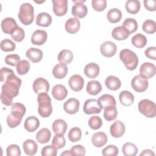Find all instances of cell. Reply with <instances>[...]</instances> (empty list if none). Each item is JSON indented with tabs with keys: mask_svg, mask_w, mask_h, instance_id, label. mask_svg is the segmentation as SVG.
I'll list each match as a JSON object with an SVG mask.
<instances>
[{
	"mask_svg": "<svg viewBox=\"0 0 156 156\" xmlns=\"http://www.w3.org/2000/svg\"><path fill=\"white\" fill-rule=\"evenodd\" d=\"M3 82L4 83L1 88V100L4 105L10 106L12 104L13 98L19 93L21 80L13 71L5 77Z\"/></svg>",
	"mask_w": 156,
	"mask_h": 156,
	"instance_id": "obj_1",
	"label": "cell"
},
{
	"mask_svg": "<svg viewBox=\"0 0 156 156\" xmlns=\"http://www.w3.org/2000/svg\"><path fill=\"white\" fill-rule=\"evenodd\" d=\"M24 105L20 102H15L12 104L11 112L7 117V125L10 128H15L19 126L22 121L23 116L26 113Z\"/></svg>",
	"mask_w": 156,
	"mask_h": 156,
	"instance_id": "obj_2",
	"label": "cell"
},
{
	"mask_svg": "<svg viewBox=\"0 0 156 156\" xmlns=\"http://www.w3.org/2000/svg\"><path fill=\"white\" fill-rule=\"evenodd\" d=\"M38 113L43 118L49 117L52 112L51 99L47 93L38 94Z\"/></svg>",
	"mask_w": 156,
	"mask_h": 156,
	"instance_id": "obj_3",
	"label": "cell"
},
{
	"mask_svg": "<svg viewBox=\"0 0 156 156\" xmlns=\"http://www.w3.org/2000/svg\"><path fill=\"white\" fill-rule=\"evenodd\" d=\"M119 58L123 62L125 67L132 71L136 69L138 64V58L136 54L128 49H124L119 53Z\"/></svg>",
	"mask_w": 156,
	"mask_h": 156,
	"instance_id": "obj_4",
	"label": "cell"
},
{
	"mask_svg": "<svg viewBox=\"0 0 156 156\" xmlns=\"http://www.w3.org/2000/svg\"><path fill=\"white\" fill-rule=\"evenodd\" d=\"M18 16L22 24L24 25L30 24L34 20V7L28 2L22 4L20 6Z\"/></svg>",
	"mask_w": 156,
	"mask_h": 156,
	"instance_id": "obj_5",
	"label": "cell"
},
{
	"mask_svg": "<svg viewBox=\"0 0 156 156\" xmlns=\"http://www.w3.org/2000/svg\"><path fill=\"white\" fill-rule=\"evenodd\" d=\"M139 112L147 118H154L156 115L155 104L149 99H143L138 105Z\"/></svg>",
	"mask_w": 156,
	"mask_h": 156,
	"instance_id": "obj_6",
	"label": "cell"
},
{
	"mask_svg": "<svg viewBox=\"0 0 156 156\" xmlns=\"http://www.w3.org/2000/svg\"><path fill=\"white\" fill-rule=\"evenodd\" d=\"M73 2H74V4L72 7V15L79 18H84L88 13V9L87 6L83 4L85 1L73 0Z\"/></svg>",
	"mask_w": 156,
	"mask_h": 156,
	"instance_id": "obj_7",
	"label": "cell"
},
{
	"mask_svg": "<svg viewBox=\"0 0 156 156\" xmlns=\"http://www.w3.org/2000/svg\"><path fill=\"white\" fill-rule=\"evenodd\" d=\"M148 80L141 76L136 75L132 80L131 85L132 88L136 92H143L148 87Z\"/></svg>",
	"mask_w": 156,
	"mask_h": 156,
	"instance_id": "obj_8",
	"label": "cell"
},
{
	"mask_svg": "<svg viewBox=\"0 0 156 156\" xmlns=\"http://www.w3.org/2000/svg\"><path fill=\"white\" fill-rule=\"evenodd\" d=\"M83 112L87 115L99 113L102 108L99 106L98 100L95 99H87L83 105Z\"/></svg>",
	"mask_w": 156,
	"mask_h": 156,
	"instance_id": "obj_9",
	"label": "cell"
},
{
	"mask_svg": "<svg viewBox=\"0 0 156 156\" xmlns=\"http://www.w3.org/2000/svg\"><path fill=\"white\" fill-rule=\"evenodd\" d=\"M52 10L56 16H62L65 15L68 10L67 0H52Z\"/></svg>",
	"mask_w": 156,
	"mask_h": 156,
	"instance_id": "obj_10",
	"label": "cell"
},
{
	"mask_svg": "<svg viewBox=\"0 0 156 156\" xmlns=\"http://www.w3.org/2000/svg\"><path fill=\"white\" fill-rule=\"evenodd\" d=\"M32 88L36 94L48 93L49 90V83L46 79L43 77H38L34 80Z\"/></svg>",
	"mask_w": 156,
	"mask_h": 156,
	"instance_id": "obj_11",
	"label": "cell"
},
{
	"mask_svg": "<svg viewBox=\"0 0 156 156\" xmlns=\"http://www.w3.org/2000/svg\"><path fill=\"white\" fill-rule=\"evenodd\" d=\"M140 76L147 79L152 78L155 74V66L150 62H144L140 68Z\"/></svg>",
	"mask_w": 156,
	"mask_h": 156,
	"instance_id": "obj_12",
	"label": "cell"
},
{
	"mask_svg": "<svg viewBox=\"0 0 156 156\" xmlns=\"http://www.w3.org/2000/svg\"><path fill=\"white\" fill-rule=\"evenodd\" d=\"M100 51L104 56L111 57L113 56L116 52V46L112 41H106L101 45Z\"/></svg>",
	"mask_w": 156,
	"mask_h": 156,
	"instance_id": "obj_13",
	"label": "cell"
},
{
	"mask_svg": "<svg viewBox=\"0 0 156 156\" xmlns=\"http://www.w3.org/2000/svg\"><path fill=\"white\" fill-rule=\"evenodd\" d=\"M16 21L10 17L4 18L1 22V29L3 32L7 34H12V32L18 27Z\"/></svg>",
	"mask_w": 156,
	"mask_h": 156,
	"instance_id": "obj_14",
	"label": "cell"
},
{
	"mask_svg": "<svg viewBox=\"0 0 156 156\" xmlns=\"http://www.w3.org/2000/svg\"><path fill=\"white\" fill-rule=\"evenodd\" d=\"M68 83L71 90L76 92L79 91L83 87L84 79L79 74H74L69 78Z\"/></svg>",
	"mask_w": 156,
	"mask_h": 156,
	"instance_id": "obj_15",
	"label": "cell"
},
{
	"mask_svg": "<svg viewBox=\"0 0 156 156\" xmlns=\"http://www.w3.org/2000/svg\"><path fill=\"white\" fill-rule=\"evenodd\" d=\"M79 106L80 102L78 99L76 98H70L64 103L63 109L66 113L73 115L78 112Z\"/></svg>",
	"mask_w": 156,
	"mask_h": 156,
	"instance_id": "obj_16",
	"label": "cell"
},
{
	"mask_svg": "<svg viewBox=\"0 0 156 156\" xmlns=\"http://www.w3.org/2000/svg\"><path fill=\"white\" fill-rule=\"evenodd\" d=\"M126 130V127L123 122L120 121H115L110 127V134L115 138H119L122 136Z\"/></svg>",
	"mask_w": 156,
	"mask_h": 156,
	"instance_id": "obj_17",
	"label": "cell"
},
{
	"mask_svg": "<svg viewBox=\"0 0 156 156\" xmlns=\"http://www.w3.org/2000/svg\"><path fill=\"white\" fill-rule=\"evenodd\" d=\"M48 38V35L46 31L43 30H36L32 35L31 42L35 45L43 44Z\"/></svg>",
	"mask_w": 156,
	"mask_h": 156,
	"instance_id": "obj_18",
	"label": "cell"
},
{
	"mask_svg": "<svg viewBox=\"0 0 156 156\" xmlns=\"http://www.w3.org/2000/svg\"><path fill=\"white\" fill-rule=\"evenodd\" d=\"M80 27V23L77 18H71L66 20L65 28L67 32L69 34H75L77 32Z\"/></svg>",
	"mask_w": 156,
	"mask_h": 156,
	"instance_id": "obj_19",
	"label": "cell"
},
{
	"mask_svg": "<svg viewBox=\"0 0 156 156\" xmlns=\"http://www.w3.org/2000/svg\"><path fill=\"white\" fill-rule=\"evenodd\" d=\"M26 57L33 63H37L41 60L43 58V52L41 49L35 48L28 49L26 53Z\"/></svg>",
	"mask_w": 156,
	"mask_h": 156,
	"instance_id": "obj_20",
	"label": "cell"
},
{
	"mask_svg": "<svg viewBox=\"0 0 156 156\" xmlns=\"http://www.w3.org/2000/svg\"><path fill=\"white\" fill-rule=\"evenodd\" d=\"M107 135L102 132H96L91 137V142L93 144L97 147H101L104 146L107 143Z\"/></svg>",
	"mask_w": 156,
	"mask_h": 156,
	"instance_id": "obj_21",
	"label": "cell"
},
{
	"mask_svg": "<svg viewBox=\"0 0 156 156\" xmlns=\"http://www.w3.org/2000/svg\"><path fill=\"white\" fill-rule=\"evenodd\" d=\"M100 71L99 66L95 63H88L84 68V74L87 77L90 79H94L96 77Z\"/></svg>",
	"mask_w": 156,
	"mask_h": 156,
	"instance_id": "obj_22",
	"label": "cell"
},
{
	"mask_svg": "<svg viewBox=\"0 0 156 156\" xmlns=\"http://www.w3.org/2000/svg\"><path fill=\"white\" fill-rule=\"evenodd\" d=\"M52 94L54 99L58 101H62L66 97L68 91L64 85L57 84L53 87L52 90Z\"/></svg>",
	"mask_w": 156,
	"mask_h": 156,
	"instance_id": "obj_23",
	"label": "cell"
},
{
	"mask_svg": "<svg viewBox=\"0 0 156 156\" xmlns=\"http://www.w3.org/2000/svg\"><path fill=\"white\" fill-rule=\"evenodd\" d=\"M112 35L116 40H124L129 37L130 33L124 27L118 26L113 29Z\"/></svg>",
	"mask_w": 156,
	"mask_h": 156,
	"instance_id": "obj_24",
	"label": "cell"
},
{
	"mask_svg": "<svg viewBox=\"0 0 156 156\" xmlns=\"http://www.w3.org/2000/svg\"><path fill=\"white\" fill-rule=\"evenodd\" d=\"M98 102L102 109L108 106H116V104L114 96L108 94H105L100 96Z\"/></svg>",
	"mask_w": 156,
	"mask_h": 156,
	"instance_id": "obj_25",
	"label": "cell"
},
{
	"mask_svg": "<svg viewBox=\"0 0 156 156\" xmlns=\"http://www.w3.org/2000/svg\"><path fill=\"white\" fill-rule=\"evenodd\" d=\"M39 126L40 121L38 119L34 116L27 117L26 119L24 124L25 129L29 132H35L38 129Z\"/></svg>",
	"mask_w": 156,
	"mask_h": 156,
	"instance_id": "obj_26",
	"label": "cell"
},
{
	"mask_svg": "<svg viewBox=\"0 0 156 156\" xmlns=\"http://www.w3.org/2000/svg\"><path fill=\"white\" fill-rule=\"evenodd\" d=\"M23 148L27 155H34L37 153L38 146L34 140L28 139L23 143Z\"/></svg>",
	"mask_w": 156,
	"mask_h": 156,
	"instance_id": "obj_27",
	"label": "cell"
},
{
	"mask_svg": "<svg viewBox=\"0 0 156 156\" xmlns=\"http://www.w3.org/2000/svg\"><path fill=\"white\" fill-rule=\"evenodd\" d=\"M52 19L51 16L46 12L38 13L36 18V24L42 27H48L51 25Z\"/></svg>",
	"mask_w": 156,
	"mask_h": 156,
	"instance_id": "obj_28",
	"label": "cell"
},
{
	"mask_svg": "<svg viewBox=\"0 0 156 156\" xmlns=\"http://www.w3.org/2000/svg\"><path fill=\"white\" fill-rule=\"evenodd\" d=\"M105 85L108 89L115 91L120 88L121 82L118 77L114 76H109L105 80Z\"/></svg>",
	"mask_w": 156,
	"mask_h": 156,
	"instance_id": "obj_29",
	"label": "cell"
},
{
	"mask_svg": "<svg viewBox=\"0 0 156 156\" xmlns=\"http://www.w3.org/2000/svg\"><path fill=\"white\" fill-rule=\"evenodd\" d=\"M67 127L66 122L62 119L55 120L52 125V130L55 134L64 135L67 129Z\"/></svg>",
	"mask_w": 156,
	"mask_h": 156,
	"instance_id": "obj_30",
	"label": "cell"
},
{
	"mask_svg": "<svg viewBox=\"0 0 156 156\" xmlns=\"http://www.w3.org/2000/svg\"><path fill=\"white\" fill-rule=\"evenodd\" d=\"M73 59V54L71 51L68 49H63L61 51L57 56V60L60 63L64 65L69 64Z\"/></svg>",
	"mask_w": 156,
	"mask_h": 156,
	"instance_id": "obj_31",
	"label": "cell"
},
{
	"mask_svg": "<svg viewBox=\"0 0 156 156\" xmlns=\"http://www.w3.org/2000/svg\"><path fill=\"white\" fill-rule=\"evenodd\" d=\"M119 99L121 104L124 106H129L132 105L134 101L133 94L127 90L122 91L119 93Z\"/></svg>",
	"mask_w": 156,
	"mask_h": 156,
	"instance_id": "obj_32",
	"label": "cell"
},
{
	"mask_svg": "<svg viewBox=\"0 0 156 156\" xmlns=\"http://www.w3.org/2000/svg\"><path fill=\"white\" fill-rule=\"evenodd\" d=\"M68 73V68L66 65L58 63L52 69V74L57 79L64 78Z\"/></svg>",
	"mask_w": 156,
	"mask_h": 156,
	"instance_id": "obj_33",
	"label": "cell"
},
{
	"mask_svg": "<svg viewBox=\"0 0 156 156\" xmlns=\"http://www.w3.org/2000/svg\"><path fill=\"white\" fill-rule=\"evenodd\" d=\"M86 90L91 95H96L102 90V86L98 80H91L87 83Z\"/></svg>",
	"mask_w": 156,
	"mask_h": 156,
	"instance_id": "obj_34",
	"label": "cell"
},
{
	"mask_svg": "<svg viewBox=\"0 0 156 156\" xmlns=\"http://www.w3.org/2000/svg\"><path fill=\"white\" fill-rule=\"evenodd\" d=\"M51 136V133L50 130L47 128H43L37 132L36 139L38 143L44 144L48 143L50 140Z\"/></svg>",
	"mask_w": 156,
	"mask_h": 156,
	"instance_id": "obj_35",
	"label": "cell"
},
{
	"mask_svg": "<svg viewBox=\"0 0 156 156\" xmlns=\"http://www.w3.org/2000/svg\"><path fill=\"white\" fill-rule=\"evenodd\" d=\"M107 18L110 23H116L121 20L122 18V13L118 9H111L107 12Z\"/></svg>",
	"mask_w": 156,
	"mask_h": 156,
	"instance_id": "obj_36",
	"label": "cell"
},
{
	"mask_svg": "<svg viewBox=\"0 0 156 156\" xmlns=\"http://www.w3.org/2000/svg\"><path fill=\"white\" fill-rule=\"evenodd\" d=\"M147 41L146 37L140 33L135 34L132 38V44L138 48H142L144 47Z\"/></svg>",
	"mask_w": 156,
	"mask_h": 156,
	"instance_id": "obj_37",
	"label": "cell"
},
{
	"mask_svg": "<svg viewBox=\"0 0 156 156\" xmlns=\"http://www.w3.org/2000/svg\"><path fill=\"white\" fill-rule=\"evenodd\" d=\"M126 10L130 14L137 13L140 9V2L138 0H129L126 2Z\"/></svg>",
	"mask_w": 156,
	"mask_h": 156,
	"instance_id": "obj_38",
	"label": "cell"
},
{
	"mask_svg": "<svg viewBox=\"0 0 156 156\" xmlns=\"http://www.w3.org/2000/svg\"><path fill=\"white\" fill-rule=\"evenodd\" d=\"M122 152L125 156H135L138 153V148L133 143L127 142L122 146Z\"/></svg>",
	"mask_w": 156,
	"mask_h": 156,
	"instance_id": "obj_39",
	"label": "cell"
},
{
	"mask_svg": "<svg viewBox=\"0 0 156 156\" xmlns=\"http://www.w3.org/2000/svg\"><path fill=\"white\" fill-rule=\"evenodd\" d=\"M118 115L116 106H108L104 108V118L108 121H111L116 119Z\"/></svg>",
	"mask_w": 156,
	"mask_h": 156,
	"instance_id": "obj_40",
	"label": "cell"
},
{
	"mask_svg": "<svg viewBox=\"0 0 156 156\" xmlns=\"http://www.w3.org/2000/svg\"><path fill=\"white\" fill-rule=\"evenodd\" d=\"M123 27H124L130 34L134 33L138 29V23L136 21L131 18H126L123 22Z\"/></svg>",
	"mask_w": 156,
	"mask_h": 156,
	"instance_id": "obj_41",
	"label": "cell"
},
{
	"mask_svg": "<svg viewBox=\"0 0 156 156\" xmlns=\"http://www.w3.org/2000/svg\"><path fill=\"white\" fill-rule=\"evenodd\" d=\"M82 136V131L80 128L77 127H73L69 130L68 137L70 141L74 143L79 141Z\"/></svg>",
	"mask_w": 156,
	"mask_h": 156,
	"instance_id": "obj_42",
	"label": "cell"
},
{
	"mask_svg": "<svg viewBox=\"0 0 156 156\" xmlns=\"http://www.w3.org/2000/svg\"><path fill=\"white\" fill-rule=\"evenodd\" d=\"M66 144V140L64 135L56 134L54 136L52 140V146L57 149L63 147Z\"/></svg>",
	"mask_w": 156,
	"mask_h": 156,
	"instance_id": "obj_43",
	"label": "cell"
},
{
	"mask_svg": "<svg viewBox=\"0 0 156 156\" xmlns=\"http://www.w3.org/2000/svg\"><path fill=\"white\" fill-rule=\"evenodd\" d=\"M142 29L144 32L148 34H152L155 32L156 23L152 20H147L143 23Z\"/></svg>",
	"mask_w": 156,
	"mask_h": 156,
	"instance_id": "obj_44",
	"label": "cell"
},
{
	"mask_svg": "<svg viewBox=\"0 0 156 156\" xmlns=\"http://www.w3.org/2000/svg\"><path fill=\"white\" fill-rule=\"evenodd\" d=\"M30 69V63L26 60H22L16 66V71L20 75L27 74Z\"/></svg>",
	"mask_w": 156,
	"mask_h": 156,
	"instance_id": "obj_45",
	"label": "cell"
},
{
	"mask_svg": "<svg viewBox=\"0 0 156 156\" xmlns=\"http://www.w3.org/2000/svg\"><path fill=\"white\" fill-rule=\"evenodd\" d=\"M1 49L5 52L13 51L16 48V44L11 40L6 38L1 41Z\"/></svg>",
	"mask_w": 156,
	"mask_h": 156,
	"instance_id": "obj_46",
	"label": "cell"
},
{
	"mask_svg": "<svg viewBox=\"0 0 156 156\" xmlns=\"http://www.w3.org/2000/svg\"><path fill=\"white\" fill-rule=\"evenodd\" d=\"M102 125V121L101 118L98 116H93L88 120L89 127L93 129L97 130L101 128Z\"/></svg>",
	"mask_w": 156,
	"mask_h": 156,
	"instance_id": "obj_47",
	"label": "cell"
},
{
	"mask_svg": "<svg viewBox=\"0 0 156 156\" xmlns=\"http://www.w3.org/2000/svg\"><path fill=\"white\" fill-rule=\"evenodd\" d=\"M25 36V32L23 28L20 27H18L11 34L12 38L16 42L22 41Z\"/></svg>",
	"mask_w": 156,
	"mask_h": 156,
	"instance_id": "obj_48",
	"label": "cell"
},
{
	"mask_svg": "<svg viewBox=\"0 0 156 156\" xmlns=\"http://www.w3.org/2000/svg\"><path fill=\"white\" fill-rule=\"evenodd\" d=\"M118 153V148L115 145H108L102 151V154L104 156H116Z\"/></svg>",
	"mask_w": 156,
	"mask_h": 156,
	"instance_id": "obj_49",
	"label": "cell"
},
{
	"mask_svg": "<svg viewBox=\"0 0 156 156\" xmlns=\"http://www.w3.org/2000/svg\"><path fill=\"white\" fill-rule=\"evenodd\" d=\"M92 7L95 11L102 12L107 7L106 0H93L91 1Z\"/></svg>",
	"mask_w": 156,
	"mask_h": 156,
	"instance_id": "obj_50",
	"label": "cell"
},
{
	"mask_svg": "<svg viewBox=\"0 0 156 156\" xmlns=\"http://www.w3.org/2000/svg\"><path fill=\"white\" fill-rule=\"evenodd\" d=\"M20 62V57L18 54H9L6 55L5 62L6 64L15 66Z\"/></svg>",
	"mask_w": 156,
	"mask_h": 156,
	"instance_id": "obj_51",
	"label": "cell"
},
{
	"mask_svg": "<svg viewBox=\"0 0 156 156\" xmlns=\"http://www.w3.org/2000/svg\"><path fill=\"white\" fill-rule=\"evenodd\" d=\"M7 156H19L21 155L20 147L16 144L9 145L6 149Z\"/></svg>",
	"mask_w": 156,
	"mask_h": 156,
	"instance_id": "obj_52",
	"label": "cell"
},
{
	"mask_svg": "<svg viewBox=\"0 0 156 156\" xmlns=\"http://www.w3.org/2000/svg\"><path fill=\"white\" fill-rule=\"evenodd\" d=\"M70 152L71 155L74 156H79V155H85L86 151L84 147H83L80 144H77L73 146L71 149Z\"/></svg>",
	"mask_w": 156,
	"mask_h": 156,
	"instance_id": "obj_53",
	"label": "cell"
},
{
	"mask_svg": "<svg viewBox=\"0 0 156 156\" xmlns=\"http://www.w3.org/2000/svg\"><path fill=\"white\" fill-rule=\"evenodd\" d=\"M57 153V149L50 145L44 146L41 150L42 156H55Z\"/></svg>",
	"mask_w": 156,
	"mask_h": 156,
	"instance_id": "obj_54",
	"label": "cell"
},
{
	"mask_svg": "<svg viewBox=\"0 0 156 156\" xmlns=\"http://www.w3.org/2000/svg\"><path fill=\"white\" fill-rule=\"evenodd\" d=\"M145 55L152 60H156V48L155 46L149 47L144 51Z\"/></svg>",
	"mask_w": 156,
	"mask_h": 156,
	"instance_id": "obj_55",
	"label": "cell"
},
{
	"mask_svg": "<svg viewBox=\"0 0 156 156\" xmlns=\"http://www.w3.org/2000/svg\"><path fill=\"white\" fill-rule=\"evenodd\" d=\"M144 7L148 11L154 12L156 10V1L155 0H144Z\"/></svg>",
	"mask_w": 156,
	"mask_h": 156,
	"instance_id": "obj_56",
	"label": "cell"
},
{
	"mask_svg": "<svg viewBox=\"0 0 156 156\" xmlns=\"http://www.w3.org/2000/svg\"><path fill=\"white\" fill-rule=\"evenodd\" d=\"M140 156H154V152L151 149H145L144 150L140 155Z\"/></svg>",
	"mask_w": 156,
	"mask_h": 156,
	"instance_id": "obj_57",
	"label": "cell"
},
{
	"mask_svg": "<svg viewBox=\"0 0 156 156\" xmlns=\"http://www.w3.org/2000/svg\"><path fill=\"white\" fill-rule=\"evenodd\" d=\"M61 155H71V152H70V151H68V150H66V151H65L63 152H62V154H61Z\"/></svg>",
	"mask_w": 156,
	"mask_h": 156,
	"instance_id": "obj_58",
	"label": "cell"
}]
</instances>
